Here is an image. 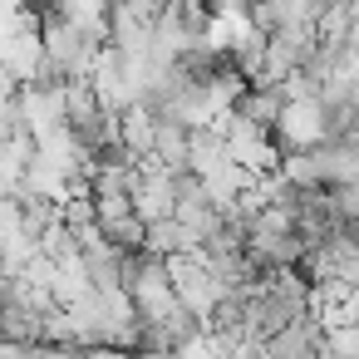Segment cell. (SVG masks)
<instances>
[{"instance_id":"obj_1","label":"cell","mask_w":359,"mask_h":359,"mask_svg":"<svg viewBox=\"0 0 359 359\" xmlns=\"http://www.w3.org/2000/svg\"><path fill=\"white\" fill-rule=\"evenodd\" d=\"M123 290H128V300H133V310H138L143 325H168V320L187 315L182 300H177V290H172V271H168V261H158V256H148V251L133 256Z\"/></svg>"},{"instance_id":"obj_2","label":"cell","mask_w":359,"mask_h":359,"mask_svg":"<svg viewBox=\"0 0 359 359\" xmlns=\"http://www.w3.org/2000/svg\"><path fill=\"white\" fill-rule=\"evenodd\" d=\"M276 143H280L285 158L330 143V109H325L315 94H305V99H285L280 123H276Z\"/></svg>"},{"instance_id":"obj_3","label":"cell","mask_w":359,"mask_h":359,"mask_svg":"<svg viewBox=\"0 0 359 359\" xmlns=\"http://www.w3.org/2000/svg\"><path fill=\"white\" fill-rule=\"evenodd\" d=\"M168 271H172V290H177L182 310H187L192 320H202V330H207V320L217 315V305L226 300V290L212 280V271L202 266V256H197V251H192V256H177V261H168Z\"/></svg>"},{"instance_id":"obj_4","label":"cell","mask_w":359,"mask_h":359,"mask_svg":"<svg viewBox=\"0 0 359 359\" xmlns=\"http://www.w3.org/2000/svg\"><path fill=\"white\" fill-rule=\"evenodd\" d=\"M133 217H138L143 226L172 222V217H177V172L158 168L153 158L138 163V177H133Z\"/></svg>"},{"instance_id":"obj_5","label":"cell","mask_w":359,"mask_h":359,"mask_svg":"<svg viewBox=\"0 0 359 359\" xmlns=\"http://www.w3.org/2000/svg\"><path fill=\"white\" fill-rule=\"evenodd\" d=\"M153 163L168 168V172H187V168H192V128H182V123H172V118H158Z\"/></svg>"},{"instance_id":"obj_6","label":"cell","mask_w":359,"mask_h":359,"mask_svg":"<svg viewBox=\"0 0 359 359\" xmlns=\"http://www.w3.org/2000/svg\"><path fill=\"white\" fill-rule=\"evenodd\" d=\"M192 251H197V236H192L177 217L148 226V256H158V261H177V256H192Z\"/></svg>"},{"instance_id":"obj_7","label":"cell","mask_w":359,"mask_h":359,"mask_svg":"<svg viewBox=\"0 0 359 359\" xmlns=\"http://www.w3.org/2000/svg\"><path fill=\"white\" fill-rule=\"evenodd\" d=\"M177 359H226V354H222V349H217V344H212V339L202 334V339L182 344V349H177Z\"/></svg>"},{"instance_id":"obj_8","label":"cell","mask_w":359,"mask_h":359,"mask_svg":"<svg viewBox=\"0 0 359 359\" xmlns=\"http://www.w3.org/2000/svg\"><path fill=\"white\" fill-rule=\"evenodd\" d=\"M15 99H20V84L11 79V69H6V65H0V104H15Z\"/></svg>"}]
</instances>
